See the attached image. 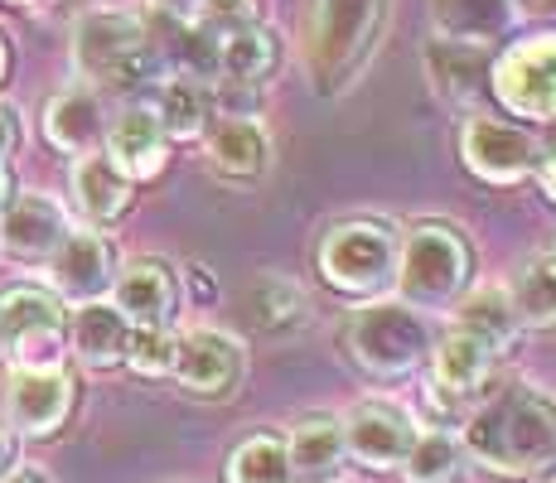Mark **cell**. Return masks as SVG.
Returning <instances> with one entry per match:
<instances>
[{
	"label": "cell",
	"mask_w": 556,
	"mask_h": 483,
	"mask_svg": "<svg viewBox=\"0 0 556 483\" xmlns=\"http://www.w3.org/2000/svg\"><path fill=\"white\" fill-rule=\"evenodd\" d=\"M459 445L498 474H538L556 465V402L538 386H504L469 416Z\"/></svg>",
	"instance_id": "obj_1"
},
{
	"label": "cell",
	"mask_w": 556,
	"mask_h": 483,
	"mask_svg": "<svg viewBox=\"0 0 556 483\" xmlns=\"http://www.w3.org/2000/svg\"><path fill=\"white\" fill-rule=\"evenodd\" d=\"M392 0H315L309 10V73L319 92H344L363 73L388 25Z\"/></svg>",
	"instance_id": "obj_2"
},
{
	"label": "cell",
	"mask_w": 556,
	"mask_h": 483,
	"mask_svg": "<svg viewBox=\"0 0 556 483\" xmlns=\"http://www.w3.org/2000/svg\"><path fill=\"white\" fill-rule=\"evenodd\" d=\"M73 63H78L83 78L102 82V88H136L160 68L151 29L136 15H122V10H92L78 20Z\"/></svg>",
	"instance_id": "obj_3"
},
{
	"label": "cell",
	"mask_w": 556,
	"mask_h": 483,
	"mask_svg": "<svg viewBox=\"0 0 556 483\" xmlns=\"http://www.w3.org/2000/svg\"><path fill=\"white\" fill-rule=\"evenodd\" d=\"M469 281V242L445 223L416 228L397 252L402 305L412 309H451Z\"/></svg>",
	"instance_id": "obj_4"
},
{
	"label": "cell",
	"mask_w": 556,
	"mask_h": 483,
	"mask_svg": "<svg viewBox=\"0 0 556 483\" xmlns=\"http://www.w3.org/2000/svg\"><path fill=\"white\" fill-rule=\"evenodd\" d=\"M349 348H354V358L372 378H402L435 348V339L431 325L421 319V309L402 305V300H378L354 319Z\"/></svg>",
	"instance_id": "obj_5"
},
{
	"label": "cell",
	"mask_w": 556,
	"mask_h": 483,
	"mask_svg": "<svg viewBox=\"0 0 556 483\" xmlns=\"http://www.w3.org/2000/svg\"><path fill=\"white\" fill-rule=\"evenodd\" d=\"M397 232L388 223H339L319 246V271L344 295H378L397 281Z\"/></svg>",
	"instance_id": "obj_6"
},
{
	"label": "cell",
	"mask_w": 556,
	"mask_h": 483,
	"mask_svg": "<svg viewBox=\"0 0 556 483\" xmlns=\"http://www.w3.org/2000/svg\"><path fill=\"white\" fill-rule=\"evenodd\" d=\"M63 334H68V315H63V300L53 290H0V353H10L15 368H59Z\"/></svg>",
	"instance_id": "obj_7"
},
{
	"label": "cell",
	"mask_w": 556,
	"mask_h": 483,
	"mask_svg": "<svg viewBox=\"0 0 556 483\" xmlns=\"http://www.w3.org/2000/svg\"><path fill=\"white\" fill-rule=\"evenodd\" d=\"M494 92L513 116L556 122V35H538L513 45L494 63Z\"/></svg>",
	"instance_id": "obj_8"
},
{
	"label": "cell",
	"mask_w": 556,
	"mask_h": 483,
	"mask_svg": "<svg viewBox=\"0 0 556 483\" xmlns=\"http://www.w3.org/2000/svg\"><path fill=\"white\" fill-rule=\"evenodd\" d=\"M416 421L412 411H402L397 402H358L354 411L344 416V449L368 469H397L416 445Z\"/></svg>",
	"instance_id": "obj_9"
},
{
	"label": "cell",
	"mask_w": 556,
	"mask_h": 483,
	"mask_svg": "<svg viewBox=\"0 0 556 483\" xmlns=\"http://www.w3.org/2000/svg\"><path fill=\"white\" fill-rule=\"evenodd\" d=\"M169 372L194 396H218L223 402V396L238 392L242 372H248V353L223 329H194V334H185L175 343V368Z\"/></svg>",
	"instance_id": "obj_10"
},
{
	"label": "cell",
	"mask_w": 556,
	"mask_h": 483,
	"mask_svg": "<svg viewBox=\"0 0 556 483\" xmlns=\"http://www.w3.org/2000/svg\"><path fill=\"white\" fill-rule=\"evenodd\" d=\"M459 155L489 185H518L538 169V141L522 126L494 122V116H475L459 136Z\"/></svg>",
	"instance_id": "obj_11"
},
{
	"label": "cell",
	"mask_w": 556,
	"mask_h": 483,
	"mask_svg": "<svg viewBox=\"0 0 556 483\" xmlns=\"http://www.w3.org/2000/svg\"><path fill=\"white\" fill-rule=\"evenodd\" d=\"M49 281L53 295L68 300V305H98L116 281L112 246L102 232H68L59 252L49 256Z\"/></svg>",
	"instance_id": "obj_12"
},
{
	"label": "cell",
	"mask_w": 556,
	"mask_h": 483,
	"mask_svg": "<svg viewBox=\"0 0 556 483\" xmlns=\"http://www.w3.org/2000/svg\"><path fill=\"white\" fill-rule=\"evenodd\" d=\"M5 411L20 435H53L73 411V378L63 368H15Z\"/></svg>",
	"instance_id": "obj_13"
},
{
	"label": "cell",
	"mask_w": 556,
	"mask_h": 483,
	"mask_svg": "<svg viewBox=\"0 0 556 483\" xmlns=\"http://www.w3.org/2000/svg\"><path fill=\"white\" fill-rule=\"evenodd\" d=\"M179 305V285L175 271L165 262H131L126 271H116L112 281V309L126 319L131 329H169Z\"/></svg>",
	"instance_id": "obj_14"
},
{
	"label": "cell",
	"mask_w": 556,
	"mask_h": 483,
	"mask_svg": "<svg viewBox=\"0 0 556 483\" xmlns=\"http://www.w3.org/2000/svg\"><path fill=\"white\" fill-rule=\"evenodd\" d=\"M68 213L49 193H20L0 213V246L20 262H49L68 238Z\"/></svg>",
	"instance_id": "obj_15"
},
{
	"label": "cell",
	"mask_w": 556,
	"mask_h": 483,
	"mask_svg": "<svg viewBox=\"0 0 556 483\" xmlns=\"http://www.w3.org/2000/svg\"><path fill=\"white\" fill-rule=\"evenodd\" d=\"M426 78H431V88L441 92L445 102L469 106L494 88V63H489V49H479V45L431 39V45H426Z\"/></svg>",
	"instance_id": "obj_16"
},
{
	"label": "cell",
	"mask_w": 556,
	"mask_h": 483,
	"mask_svg": "<svg viewBox=\"0 0 556 483\" xmlns=\"http://www.w3.org/2000/svg\"><path fill=\"white\" fill-rule=\"evenodd\" d=\"M513 20H518V0H431L435 39H455V45L489 49L508 35Z\"/></svg>",
	"instance_id": "obj_17"
},
{
	"label": "cell",
	"mask_w": 556,
	"mask_h": 483,
	"mask_svg": "<svg viewBox=\"0 0 556 483\" xmlns=\"http://www.w3.org/2000/svg\"><path fill=\"white\" fill-rule=\"evenodd\" d=\"M106 160L126 179H151L165 165V131H160L151 106H131L106 126Z\"/></svg>",
	"instance_id": "obj_18"
},
{
	"label": "cell",
	"mask_w": 556,
	"mask_h": 483,
	"mask_svg": "<svg viewBox=\"0 0 556 483\" xmlns=\"http://www.w3.org/2000/svg\"><path fill=\"white\" fill-rule=\"evenodd\" d=\"M45 136H49V145L68 150V155H92L98 141L106 136L98 92L68 88V92L53 97V102L45 106Z\"/></svg>",
	"instance_id": "obj_19"
},
{
	"label": "cell",
	"mask_w": 556,
	"mask_h": 483,
	"mask_svg": "<svg viewBox=\"0 0 556 483\" xmlns=\"http://www.w3.org/2000/svg\"><path fill=\"white\" fill-rule=\"evenodd\" d=\"M271 73H276V39H271V29L242 20V25H232L228 35H223L218 68H213V78H218V82H228V88H262Z\"/></svg>",
	"instance_id": "obj_20"
},
{
	"label": "cell",
	"mask_w": 556,
	"mask_h": 483,
	"mask_svg": "<svg viewBox=\"0 0 556 483\" xmlns=\"http://www.w3.org/2000/svg\"><path fill=\"white\" fill-rule=\"evenodd\" d=\"M344 421H334V416H309L286 440V459L301 483H329L344 465Z\"/></svg>",
	"instance_id": "obj_21"
},
{
	"label": "cell",
	"mask_w": 556,
	"mask_h": 483,
	"mask_svg": "<svg viewBox=\"0 0 556 483\" xmlns=\"http://www.w3.org/2000/svg\"><path fill=\"white\" fill-rule=\"evenodd\" d=\"M68 339L88 368H116V363H126V348H131V325L106 300H98V305H78Z\"/></svg>",
	"instance_id": "obj_22"
},
{
	"label": "cell",
	"mask_w": 556,
	"mask_h": 483,
	"mask_svg": "<svg viewBox=\"0 0 556 483\" xmlns=\"http://www.w3.org/2000/svg\"><path fill=\"white\" fill-rule=\"evenodd\" d=\"M73 203L83 208L88 223H112V218H122V208L131 203V179L106 155H98V150L78 155V165H73Z\"/></svg>",
	"instance_id": "obj_23"
},
{
	"label": "cell",
	"mask_w": 556,
	"mask_h": 483,
	"mask_svg": "<svg viewBox=\"0 0 556 483\" xmlns=\"http://www.w3.org/2000/svg\"><path fill=\"white\" fill-rule=\"evenodd\" d=\"M248 319L256 334H295L309 319V295L286 276H262L248 285Z\"/></svg>",
	"instance_id": "obj_24"
},
{
	"label": "cell",
	"mask_w": 556,
	"mask_h": 483,
	"mask_svg": "<svg viewBox=\"0 0 556 483\" xmlns=\"http://www.w3.org/2000/svg\"><path fill=\"white\" fill-rule=\"evenodd\" d=\"M494 353L498 348H489L479 334L455 325L451 334L435 343V382H441V392H451V396L475 392L489 378V368H494Z\"/></svg>",
	"instance_id": "obj_25"
},
{
	"label": "cell",
	"mask_w": 556,
	"mask_h": 483,
	"mask_svg": "<svg viewBox=\"0 0 556 483\" xmlns=\"http://www.w3.org/2000/svg\"><path fill=\"white\" fill-rule=\"evenodd\" d=\"M155 122L169 141H194V136L208 126V82L203 78H185V73H169L160 82L155 97Z\"/></svg>",
	"instance_id": "obj_26"
},
{
	"label": "cell",
	"mask_w": 556,
	"mask_h": 483,
	"mask_svg": "<svg viewBox=\"0 0 556 483\" xmlns=\"http://www.w3.org/2000/svg\"><path fill=\"white\" fill-rule=\"evenodd\" d=\"M208 165L218 175H232V179H252L271 165V141L256 122H223L218 131L208 136Z\"/></svg>",
	"instance_id": "obj_27"
},
{
	"label": "cell",
	"mask_w": 556,
	"mask_h": 483,
	"mask_svg": "<svg viewBox=\"0 0 556 483\" xmlns=\"http://www.w3.org/2000/svg\"><path fill=\"white\" fill-rule=\"evenodd\" d=\"M508 305L518 325L528 329H552L556 325V252H542L513 276Z\"/></svg>",
	"instance_id": "obj_28"
},
{
	"label": "cell",
	"mask_w": 556,
	"mask_h": 483,
	"mask_svg": "<svg viewBox=\"0 0 556 483\" xmlns=\"http://www.w3.org/2000/svg\"><path fill=\"white\" fill-rule=\"evenodd\" d=\"M406 483H459L465 474V445L451 431H421L412 455L402 459Z\"/></svg>",
	"instance_id": "obj_29"
},
{
	"label": "cell",
	"mask_w": 556,
	"mask_h": 483,
	"mask_svg": "<svg viewBox=\"0 0 556 483\" xmlns=\"http://www.w3.org/2000/svg\"><path fill=\"white\" fill-rule=\"evenodd\" d=\"M228 483H295L291 459H286V440L276 435L242 440L228 459Z\"/></svg>",
	"instance_id": "obj_30"
},
{
	"label": "cell",
	"mask_w": 556,
	"mask_h": 483,
	"mask_svg": "<svg viewBox=\"0 0 556 483\" xmlns=\"http://www.w3.org/2000/svg\"><path fill=\"white\" fill-rule=\"evenodd\" d=\"M459 329L479 334L489 348H508L513 334H518V315L508 305V290H489V285L475 290L465 300V309H459Z\"/></svg>",
	"instance_id": "obj_31"
},
{
	"label": "cell",
	"mask_w": 556,
	"mask_h": 483,
	"mask_svg": "<svg viewBox=\"0 0 556 483\" xmlns=\"http://www.w3.org/2000/svg\"><path fill=\"white\" fill-rule=\"evenodd\" d=\"M175 334L169 329H131V348H126V363L146 378H160V372L175 368Z\"/></svg>",
	"instance_id": "obj_32"
},
{
	"label": "cell",
	"mask_w": 556,
	"mask_h": 483,
	"mask_svg": "<svg viewBox=\"0 0 556 483\" xmlns=\"http://www.w3.org/2000/svg\"><path fill=\"white\" fill-rule=\"evenodd\" d=\"M538 185L547 199H556V126L547 131V141H538Z\"/></svg>",
	"instance_id": "obj_33"
},
{
	"label": "cell",
	"mask_w": 556,
	"mask_h": 483,
	"mask_svg": "<svg viewBox=\"0 0 556 483\" xmlns=\"http://www.w3.org/2000/svg\"><path fill=\"white\" fill-rule=\"evenodd\" d=\"M160 10H165L169 20H199L203 15V5H208V0H155Z\"/></svg>",
	"instance_id": "obj_34"
},
{
	"label": "cell",
	"mask_w": 556,
	"mask_h": 483,
	"mask_svg": "<svg viewBox=\"0 0 556 483\" xmlns=\"http://www.w3.org/2000/svg\"><path fill=\"white\" fill-rule=\"evenodd\" d=\"M15 141H20V122H15V112H10V106H0V160L15 150Z\"/></svg>",
	"instance_id": "obj_35"
},
{
	"label": "cell",
	"mask_w": 556,
	"mask_h": 483,
	"mask_svg": "<svg viewBox=\"0 0 556 483\" xmlns=\"http://www.w3.org/2000/svg\"><path fill=\"white\" fill-rule=\"evenodd\" d=\"M15 474V435L0 425V479H10Z\"/></svg>",
	"instance_id": "obj_36"
},
{
	"label": "cell",
	"mask_w": 556,
	"mask_h": 483,
	"mask_svg": "<svg viewBox=\"0 0 556 483\" xmlns=\"http://www.w3.org/2000/svg\"><path fill=\"white\" fill-rule=\"evenodd\" d=\"M518 10H532V15H556V0H518Z\"/></svg>",
	"instance_id": "obj_37"
},
{
	"label": "cell",
	"mask_w": 556,
	"mask_h": 483,
	"mask_svg": "<svg viewBox=\"0 0 556 483\" xmlns=\"http://www.w3.org/2000/svg\"><path fill=\"white\" fill-rule=\"evenodd\" d=\"M10 203V175H5V160H0V213H5Z\"/></svg>",
	"instance_id": "obj_38"
},
{
	"label": "cell",
	"mask_w": 556,
	"mask_h": 483,
	"mask_svg": "<svg viewBox=\"0 0 556 483\" xmlns=\"http://www.w3.org/2000/svg\"><path fill=\"white\" fill-rule=\"evenodd\" d=\"M0 483H45V479H39V474H29V469H15V474H10V479H0Z\"/></svg>",
	"instance_id": "obj_39"
},
{
	"label": "cell",
	"mask_w": 556,
	"mask_h": 483,
	"mask_svg": "<svg viewBox=\"0 0 556 483\" xmlns=\"http://www.w3.org/2000/svg\"><path fill=\"white\" fill-rule=\"evenodd\" d=\"M0 73H5V45H0Z\"/></svg>",
	"instance_id": "obj_40"
},
{
	"label": "cell",
	"mask_w": 556,
	"mask_h": 483,
	"mask_svg": "<svg viewBox=\"0 0 556 483\" xmlns=\"http://www.w3.org/2000/svg\"><path fill=\"white\" fill-rule=\"evenodd\" d=\"M15 5H25V0H15Z\"/></svg>",
	"instance_id": "obj_41"
}]
</instances>
